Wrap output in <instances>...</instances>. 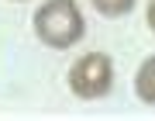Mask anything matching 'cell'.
I'll list each match as a JSON object with an SVG mask.
<instances>
[{
    "mask_svg": "<svg viewBox=\"0 0 155 121\" xmlns=\"http://www.w3.org/2000/svg\"><path fill=\"white\" fill-rule=\"evenodd\" d=\"M35 31L45 45L69 49L83 38V17L72 0H48L38 14H35Z\"/></svg>",
    "mask_w": 155,
    "mask_h": 121,
    "instance_id": "obj_1",
    "label": "cell"
},
{
    "mask_svg": "<svg viewBox=\"0 0 155 121\" xmlns=\"http://www.w3.org/2000/svg\"><path fill=\"white\" fill-rule=\"evenodd\" d=\"M148 24L155 28V0H152V4H148Z\"/></svg>",
    "mask_w": 155,
    "mask_h": 121,
    "instance_id": "obj_5",
    "label": "cell"
},
{
    "mask_svg": "<svg viewBox=\"0 0 155 121\" xmlns=\"http://www.w3.org/2000/svg\"><path fill=\"white\" fill-rule=\"evenodd\" d=\"M114 83V66L104 52H90L83 55L79 62H72V73H69V87L76 97L83 100H93V97H104Z\"/></svg>",
    "mask_w": 155,
    "mask_h": 121,
    "instance_id": "obj_2",
    "label": "cell"
},
{
    "mask_svg": "<svg viewBox=\"0 0 155 121\" xmlns=\"http://www.w3.org/2000/svg\"><path fill=\"white\" fill-rule=\"evenodd\" d=\"M131 4H134V0H93V7H97L100 14H107V17L127 14V11H131Z\"/></svg>",
    "mask_w": 155,
    "mask_h": 121,
    "instance_id": "obj_4",
    "label": "cell"
},
{
    "mask_svg": "<svg viewBox=\"0 0 155 121\" xmlns=\"http://www.w3.org/2000/svg\"><path fill=\"white\" fill-rule=\"evenodd\" d=\"M134 90H138L141 100H148V104H155V55L145 66L138 69V80H134Z\"/></svg>",
    "mask_w": 155,
    "mask_h": 121,
    "instance_id": "obj_3",
    "label": "cell"
}]
</instances>
